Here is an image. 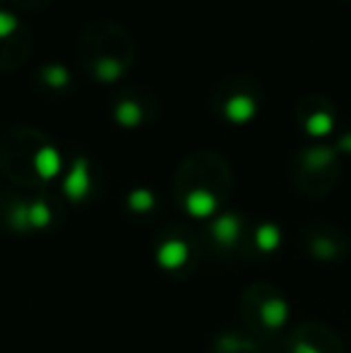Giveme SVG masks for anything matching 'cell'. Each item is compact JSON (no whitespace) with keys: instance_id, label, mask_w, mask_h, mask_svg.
<instances>
[{"instance_id":"cell-8","label":"cell","mask_w":351,"mask_h":353,"mask_svg":"<svg viewBox=\"0 0 351 353\" xmlns=\"http://www.w3.org/2000/svg\"><path fill=\"white\" fill-rule=\"evenodd\" d=\"M14 29H17V19H14V14L0 10V39H8Z\"/></svg>"},{"instance_id":"cell-2","label":"cell","mask_w":351,"mask_h":353,"mask_svg":"<svg viewBox=\"0 0 351 353\" xmlns=\"http://www.w3.org/2000/svg\"><path fill=\"white\" fill-rule=\"evenodd\" d=\"M34 163H37V171L41 173L43 178H48V176H56V173H58V166H61V159H58L56 149L43 147L41 152L37 154Z\"/></svg>"},{"instance_id":"cell-7","label":"cell","mask_w":351,"mask_h":353,"mask_svg":"<svg viewBox=\"0 0 351 353\" xmlns=\"http://www.w3.org/2000/svg\"><path fill=\"white\" fill-rule=\"evenodd\" d=\"M43 79H46L51 87H63V84L68 82V70L61 65H53V68H46V72H43Z\"/></svg>"},{"instance_id":"cell-4","label":"cell","mask_w":351,"mask_h":353,"mask_svg":"<svg viewBox=\"0 0 351 353\" xmlns=\"http://www.w3.org/2000/svg\"><path fill=\"white\" fill-rule=\"evenodd\" d=\"M305 125H308V132H313V135H325V132H330V128H332V118L325 111H315L313 116L308 118Z\"/></svg>"},{"instance_id":"cell-9","label":"cell","mask_w":351,"mask_h":353,"mask_svg":"<svg viewBox=\"0 0 351 353\" xmlns=\"http://www.w3.org/2000/svg\"><path fill=\"white\" fill-rule=\"evenodd\" d=\"M190 207L195 212H207L212 207V197L205 195V192H195V195L190 197Z\"/></svg>"},{"instance_id":"cell-5","label":"cell","mask_w":351,"mask_h":353,"mask_svg":"<svg viewBox=\"0 0 351 353\" xmlns=\"http://www.w3.org/2000/svg\"><path fill=\"white\" fill-rule=\"evenodd\" d=\"M87 188V171H85V163H77L75 171L70 173V181H68V190H70V195H80V192H85Z\"/></svg>"},{"instance_id":"cell-1","label":"cell","mask_w":351,"mask_h":353,"mask_svg":"<svg viewBox=\"0 0 351 353\" xmlns=\"http://www.w3.org/2000/svg\"><path fill=\"white\" fill-rule=\"evenodd\" d=\"M255 113V101L245 94H236L226 101V118L234 123H243L248 118H253Z\"/></svg>"},{"instance_id":"cell-3","label":"cell","mask_w":351,"mask_h":353,"mask_svg":"<svg viewBox=\"0 0 351 353\" xmlns=\"http://www.w3.org/2000/svg\"><path fill=\"white\" fill-rule=\"evenodd\" d=\"M116 118H118V123H121V125L132 128V125H137V123H140L142 111H140V106H137L135 101H123L121 106L116 108Z\"/></svg>"},{"instance_id":"cell-6","label":"cell","mask_w":351,"mask_h":353,"mask_svg":"<svg viewBox=\"0 0 351 353\" xmlns=\"http://www.w3.org/2000/svg\"><path fill=\"white\" fill-rule=\"evenodd\" d=\"M121 63L113 61V58H103V61L97 63V77L103 79V82H108V79H116L118 74H121Z\"/></svg>"}]
</instances>
